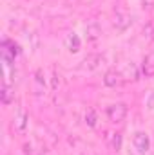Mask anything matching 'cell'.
<instances>
[{
	"mask_svg": "<svg viewBox=\"0 0 154 155\" xmlns=\"http://www.w3.org/2000/svg\"><path fill=\"white\" fill-rule=\"evenodd\" d=\"M45 90H47V85H45V76H44V71L38 69L33 76V94L35 96H45Z\"/></svg>",
	"mask_w": 154,
	"mask_h": 155,
	"instance_id": "4",
	"label": "cell"
},
{
	"mask_svg": "<svg viewBox=\"0 0 154 155\" xmlns=\"http://www.w3.org/2000/svg\"><path fill=\"white\" fill-rule=\"evenodd\" d=\"M64 45L67 47L69 52H78L80 47H82V40H80L76 33H67L65 38H64Z\"/></svg>",
	"mask_w": 154,
	"mask_h": 155,
	"instance_id": "6",
	"label": "cell"
},
{
	"mask_svg": "<svg viewBox=\"0 0 154 155\" xmlns=\"http://www.w3.org/2000/svg\"><path fill=\"white\" fill-rule=\"evenodd\" d=\"M121 81H123V78H121L120 72H116V71H109V72H105V76H103V85L109 87V88L120 87Z\"/></svg>",
	"mask_w": 154,
	"mask_h": 155,
	"instance_id": "7",
	"label": "cell"
},
{
	"mask_svg": "<svg viewBox=\"0 0 154 155\" xmlns=\"http://www.w3.org/2000/svg\"><path fill=\"white\" fill-rule=\"evenodd\" d=\"M132 144H134V150L140 155H147L151 150V139L145 132H136L132 137Z\"/></svg>",
	"mask_w": 154,
	"mask_h": 155,
	"instance_id": "2",
	"label": "cell"
},
{
	"mask_svg": "<svg viewBox=\"0 0 154 155\" xmlns=\"http://www.w3.org/2000/svg\"><path fill=\"white\" fill-rule=\"evenodd\" d=\"M121 148V134H113V150H120Z\"/></svg>",
	"mask_w": 154,
	"mask_h": 155,
	"instance_id": "14",
	"label": "cell"
},
{
	"mask_svg": "<svg viewBox=\"0 0 154 155\" xmlns=\"http://www.w3.org/2000/svg\"><path fill=\"white\" fill-rule=\"evenodd\" d=\"M152 38H154V31H152Z\"/></svg>",
	"mask_w": 154,
	"mask_h": 155,
	"instance_id": "16",
	"label": "cell"
},
{
	"mask_svg": "<svg viewBox=\"0 0 154 155\" xmlns=\"http://www.w3.org/2000/svg\"><path fill=\"white\" fill-rule=\"evenodd\" d=\"M147 105H149V108H154V92L149 96V103Z\"/></svg>",
	"mask_w": 154,
	"mask_h": 155,
	"instance_id": "15",
	"label": "cell"
},
{
	"mask_svg": "<svg viewBox=\"0 0 154 155\" xmlns=\"http://www.w3.org/2000/svg\"><path fill=\"white\" fill-rule=\"evenodd\" d=\"M85 35H87V40H98L100 38V35H102V31H100V25H98V22H89L87 24V27H85Z\"/></svg>",
	"mask_w": 154,
	"mask_h": 155,
	"instance_id": "10",
	"label": "cell"
},
{
	"mask_svg": "<svg viewBox=\"0 0 154 155\" xmlns=\"http://www.w3.org/2000/svg\"><path fill=\"white\" fill-rule=\"evenodd\" d=\"M13 126L18 134H26L27 126H29V116L26 114V110H18L16 116H15V121H13Z\"/></svg>",
	"mask_w": 154,
	"mask_h": 155,
	"instance_id": "5",
	"label": "cell"
},
{
	"mask_svg": "<svg viewBox=\"0 0 154 155\" xmlns=\"http://www.w3.org/2000/svg\"><path fill=\"white\" fill-rule=\"evenodd\" d=\"M0 96H2V103H4V105H9V103L13 101L15 92H13V88H11L7 83H4V85H2V92H0Z\"/></svg>",
	"mask_w": 154,
	"mask_h": 155,
	"instance_id": "12",
	"label": "cell"
},
{
	"mask_svg": "<svg viewBox=\"0 0 154 155\" xmlns=\"http://www.w3.org/2000/svg\"><path fill=\"white\" fill-rule=\"evenodd\" d=\"M102 63H103V56L102 54H89L83 60V69L85 71H96Z\"/></svg>",
	"mask_w": 154,
	"mask_h": 155,
	"instance_id": "8",
	"label": "cell"
},
{
	"mask_svg": "<svg viewBox=\"0 0 154 155\" xmlns=\"http://www.w3.org/2000/svg\"><path fill=\"white\" fill-rule=\"evenodd\" d=\"M131 24H132V18L127 15V13H123V11H116L114 16H113V25L116 27V31H127L129 27H131Z\"/></svg>",
	"mask_w": 154,
	"mask_h": 155,
	"instance_id": "3",
	"label": "cell"
},
{
	"mask_svg": "<svg viewBox=\"0 0 154 155\" xmlns=\"http://www.w3.org/2000/svg\"><path fill=\"white\" fill-rule=\"evenodd\" d=\"M83 119H85V124H87V126L94 128V126H96V121H98L94 108H87V110H85V117H83Z\"/></svg>",
	"mask_w": 154,
	"mask_h": 155,
	"instance_id": "13",
	"label": "cell"
},
{
	"mask_svg": "<svg viewBox=\"0 0 154 155\" xmlns=\"http://www.w3.org/2000/svg\"><path fill=\"white\" fill-rule=\"evenodd\" d=\"M127 112H129V110H127V105H125V103H114V105H111V107L107 108V117H109L111 123L120 124V123L125 121Z\"/></svg>",
	"mask_w": 154,
	"mask_h": 155,
	"instance_id": "1",
	"label": "cell"
},
{
	"mask_svg": "<svg viewBox=\"0 0 154 155\" xmlns=\"http://www.w3.org/2000/svg\"><path fill=\"white\" fill-rule=\"evenodd\" d=\"M120 74H121L123 79H138V76H140L138 67H136L134 63H127V65H125V69H123Z\"/></svg>",
	"mask_w": 154,
	"mask_h": 155,
	"instance_id": "11",
	"label": "cell"
},
{
	"mask_svg": "<svg viewBox=\"0 0 154 155\" xmlns=\"http://www.w3.org/2000/svg\"><path fill=\"white\" fill-rule=\"evenodd\" d=\"M142 74L145 78H152L154 76V52H149L142 63Z\"/></svg>",
	"mask_w": 154,
	"mask_h": 155,
	"instance_id": "9",
	"label": "cell"
}]
</instances>
